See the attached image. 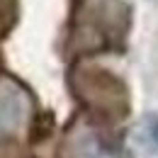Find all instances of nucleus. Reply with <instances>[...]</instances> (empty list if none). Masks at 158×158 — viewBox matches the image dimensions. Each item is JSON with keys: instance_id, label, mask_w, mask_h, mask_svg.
Returning <instances> with one entry per match:
<instances>
[{"instance_id": "nucleus-1", "label": "nucleus", "mask_w": 158, "mask_h": 158, "mask_svg": "<svg viewBox=\"0 0 158 158\" xmlns=\"http://www.w3.org/2000/svg\"><path fill=\"white\" fill-rule=\"evenodd\" d=\"M22 119V98L15 90H7L0 98V129H15Z\"/></svg>"}, {"instance_id": "nucleus-2", "label": "nucleus", "mask_w": 158, "mask_h": 158, "mask_svg": "<svg viewBox=\"0 0 158 158\" xmlns=\"http://www.w3.org/2000/svg\"><path fill=\"white\" fill-rule=\"evenodd\" d=\"M143 127H146V136L151 139V143L158 146V117H156V114L146 117V119H143Z\"/></svg>"}]
</instances>
